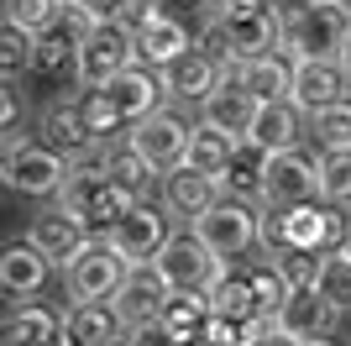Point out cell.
Returning a JSON list of instances; mask_svg holds the SVG:
<instances>
[{
	"mask_svg": "<svg viewBox=\"0 0 351 346\" xmlns=\"http://www.w3.org/2000/svg\"><path fill=\"white\" fill-rule=\"evenodd\" d=\"M69 178V158L58 147H11L5 152V184L21 189V194H37V200H53Z\"/></svg>",
	"mask_w": 351,
	"mask_h": 346,
	"instance_id": "30bf717a",
	"label": "cell"
},
{
	"mask_svg": "<svg viewBox=\"0 0 351 346\" xmlns=\"http://www.w3.org/2000/svg\"><path fill=\"white\" fill-rule=\"evenodd\" d=\"M27 236H32L37 246H43V252H47L53 262H58V268H69V262H73V252H79V246L89 242V220L58 200V205H47L43 216L32 220V231H27Z\"/></svg>",
	"mask_w": 351,
	"mask_h": 346,
	"instance_id": "ac0fdd59",
	"label": "cell"
},
{
	"mask_svg": "<svg viewBox=\"0 0 351 346\" xmlns=\"http://www.w3.org/2000/svg\"><path fill=\"white\" fill-rule=\"evenodd\" d=\"M210 310L215 315H226V320H247V315H257V294H252V284H247V273L241 278H220L215 288H210Z\"/></svg>",
	"mask_w": 351,
	"mask_h": 346,
	"instance_id": "d6a6232c",
	"label": "cell"
},
{
	"mask_svg": "<svg viewBox=\"0 0 351 346\" xmlns=\"http://www.w3.org/2000/svg\"><path fill=\"white\" fill-rule=\"evenodd\" d=\"M105 168H110V178H116L121 189H132L136 200L147 194V184H152V173H158V168H152V163H147V158L136 152L132 142H126V147H116V152H105Z\"/></svg>",
	"mask_w": 351,
	"mask_h": 346,
	"instance_id": "1f68e13d",
	"label": "cell"
},
{
	"mask_svg": "<svg viewBox=\"0 0 351 346\" xmlns=\"http://www.w3.org/2000/svg\"><path fill=\"white\" fill-rule=\"evenodd\" d=\"M320 194V163L304 158L299 147H283L267 158V178H263V200L267 205H299Z\"/></svg>",
	"mask_w": 351,
	"mask_h": 346,
	"instance_id": "5bb4252c",
	"label": "cell"
},
{
	"mask_svg": "<svg viewBox=\"0 0 351 346\" xmlns=\"http://www.w3.org/2000/svg\"><path fill=\"white\" fill-rule=\"evenodd\" d=\"M43 137H47V147H58L63 158H84V147L95 142L84 115H79V105H53L43 115Z\"/></svg>",
	"mask_w": 351,
	"mask_h": 346,
	"instance_id": "4316f807",
	"label": "cell"
},
{
	"mask_svg": "<svg viewBox=\"0 0 351 346\" xmlns=\"http://www.w3.org/2000/svg\"><path fill=\"white\" fill-rule=\"evenodd\" d=\"M336 5H346V11H351V0H336Z\"/></svg>",
	"mask_w": 351,
	"mask_h": 346,
	"instance_id": "bcb514c9",
	"label": "cell"
},
{
	"mask_svg": "<svg viewBox=\"0 0 351 346\" xmlns=\"http://www.w3.org/2000/svg\"><path fill=\"white\" fill-rule=\"evenodd\" d=\"M158 278L173 294H210V288L226 278V257H220L215 246L199 242V231H184V236H168L162 252L152 257Z\"/></svg>",
	"mask_w": 351,
	"mask_h": 346,
	"instance_id": "277c9868",
	"label": "cell"
},
{
	"mask_svg": "<svg viewBox=\"0 0 351 346\" xmlns=\"http://www.w3.org/2000/svg\"><path fill=\"white\" fill-rule=\"evenodd\" d=\"M194 231H199V242H205V246H215L220 257L231 262V257H241L252 242H263V216H257L247 200L220 194V200L210 205L205 216L194 220Z\"/></svg>",
	"mask_w": 351,
	"mask_h": 346,
	"instance_id": "52a82bcc",
	"label": "cell"
},
{
	"mask_svg": "<svg viewBox=\"0 0 351 346\" xmlns=\"http://www.w3.org/2000/svg\"><path fill=\"white\" fill-rule=\"evenodd\" d=\"M58 16V0H5V21H21L32 32H47Z\"/></svg>",
	"mask_w": 351,
	"mask_h": 346,
	"instance_id": "74e56055",
	"label": "cell"
},
{
	"mask_svg": "<svg viewBox=\"0 0 351 346\" xmlns=\"http://www.w3.org/2000/svg\"><path fill=\"white\" fill-rule=\"evenodd\" d=\"M247 284H252V294H257V310H263V315H278V304L289 299V288H293L278 262H257L247 273Z\"/></svg>",
	"mask_w": 351,
	"mask_h": 346,
	"instance_id": "d590c367",
	"label": "cell"
},
{
	"mask_svg": "<svg viewBox=\"0 0 351 346\" xmlns=\"http://www.w3.org/2000/svg\"><path fill=\"white\" fill-rule=\"evenodd\" d=\"M336 315H341V310L325 299L315 284H293L289 299L278 304V315H273V320H278V331L289 336V341H309V336H325V331H330Z\"/></svg>",
	"mask_w": 351,
	"mask_h": 346,
	"instance_id": "e0dca14e",
	"label": "cell"
},
{
	"mask_svg": "<svg viewBox=\"0 0 351 346\" xmlns=\"http://www.w3.org/2000/svg\"><path fill=\"white\" fill-rule=\"evenodd\" d=\"M5 53H0V63H5V79H16V73L37 69V47H43V32L21 27V21H5Z\"/></svg>",
	"mask_w": 351,
	"mask_h": 346,
	"instance_id": "4dcf8cb0",
	"label": "cell"
},
{
	"mask_svg": "<svg viewBox=\"0 0 351 346\" xmlns=\"http://www.w3.org/2000/svg\"><path fill=\"white\" fill-rule=\"evenodd\" d=\"M136 58L142 63H158V69H168L178 53H189V27L184 21H173L168 11H158V0H136Z\"/></svg>",
	"mask_w": 351,
	"mask_h": 346,
	"instance_id": "7c38bea8",
	"label": "cell"
},
{
	"mask_svg": "<svg viewBox=\"0 0 351 346\" xmlns=\"http://www.w3.org/2000/svg\"><path fill=\"white\" fill-rule=\"evenodd\" d=\"M341 63H346V69H351V37H346V53H341Z\"/></svg>",
	"mask_w": 351,
	"mask_h": 346,
	"instance_id": "ee69618b",
	"label": "cell"
},
{
	"mask_svg": "<svg viewBox=\"0 0 351 346\" xmlns=\"http://www.w3.org/2000/svg\"><path fill=\"white\" fill-rule=\"evenodd\" d=\"M95 21H126V16L136 11V0H79Z\"/></svg>",
	"mask_w": 351,
	"mask_h": 346,
	"instance_id": "f35d334b",
	"label": "cell"
},
{
	"mask_svg": "<svg viewBox=\"0 0 351 346\" xmlns=\"http://www.w3.org/2000/svg\"><path fill=\"white\" fill-rule=\"evenodd\" d=\"M105 236L121 246V257L132 262V268H152V257H158L162 242H168V216H162L158 205L136 200L126 216H116L105 226Z\"/></svg>",
	"mask_w": 351,
	"mask_h": 346,
	"instance_id": "ba28073f",
	"label": "cell"
},
{
	"mask_svg": "<svg viewBox=\"0 0 351 346\" xmlns=\"http://www.w3.org/2000/svg\"><path fill=\"white\" fill-rule=\"evenodd\" d=\"M168 294H173V288L162 284L158 278V268H132V273H126V284L116 288V315H121V325H126V331H152V325H158L162 320V304H168Z\"/></svg>",
	"mask_w": 351,
	"mask_h": 346,
	"instance_id": "4fadbf2b",
	"label": "cell"
},
{
	"mask_svg": "<svg viewBox=\"0 0 351 346\" xmlns=\"http://www.w3.org/2000/svg\"><path fill=\"white\" fill-rule=\"evenodd\" d=\"M105 346H142V341H132V336H110Z\"/></svg>",
	"mask_w": 351,
	"mask_h": 346,
	"instance_id": "b9f144b4",
	"label": "cell"
},
{
	"mask_svg": "<svg viewBox=\"0 0 351 346\" xmlns=\"http://www.w3.org/2000/svg\"><path fill=\"white\" fill-rule=\"evenodd\" d=\"M252 142H263L267 152L299 147V105H293V100H263L257 126H252Z\"/></svg>",
	"mask_w": 351,
	"mask_h": 346,
	"instance_id": "d4e9b609",
	"label": "cell"
},
{
	"mask_svg": "<svg viewBox=\"0 0 351 346\" xmlns=\"http://www.w3.org/2000/svg\"><path fill=\"white\" fill-rule=\"evenodd\" d=\"M346 89H351V69L341 63V58H293V89H289V100L299 105L304 115L346 100Z\"/></svg>",
	"mask_w": 351,
	"mask_h": 346,
	"instance_id": "9c48e42d",
	"label": "cell"
},
{
	"mask_svg": "<svg viewBox=\"0 0 351 346\" xmlns=\"http://www.w3.org/2000/svg\"><path fill=\"white\" fill-rule=\"evenodd\" d=\"M136 341H142V346H189V341H178L173 331H162V325H152V331H136Z\"/></svg>",
	"mask_w": 351,
	"mask_h": 346,
	"instance_id": "60d3db41",
	"label": "cell"
},
{
	"mask_svg": "<svg viewBox=\"0 0 351 346\" xmlns=\"http://www.w3.org/2000/svg\"><path fill=\"white\" fill-rule=\"evenodd\" d=\"M73 105H79V115H84V126H89V137H95V142H100V137H116V131L126 126L105 89H79V100H73Z\"/></svg>",
	"mask_w": 351,
	"mask_h": 346,
	"instance_id": "e575fe53",
	"label": "cell"
},
{
	"mask_svg": "<svg viewBox=\"0 0 351 346\" xmlns=\"http://www.w3.org/2000/svg\"><path fill=\"white\" fill-rule=\"evenodd\" d=\"M309 131L320 147H351V100H336L309 115Z\"/></svg>",
	"mask_w": 351,
	"mask_h": 346,
	"instance_id": "8d00e7d4",
	"label": "cell"
},
{
	"mask_svg": "<svg viewBox=\"0 0 351 346\" xmlns=\"http://www.w3.org/2000/svg\"><path fill=\"white\" fill-rule=\"evenodd\" d=\"M58 336H63V315L37 310V304H27L21 315L5 320V341H11V346H53Z\"/></svg>",
	"mask_w": 351,
	"mask_h": 346,
	"instance_id": "83f0119b",
	"label": "cell"
},
{
	"mask_svg": "<svg viewBox=\"0 0 351 346\" xmlns=\"http://www.w3.org/2000/svg\"><path fill=\"white\" fill-rule=\"evenodd\" d=\"M267 152L263 142H252V137H241L231 152V163H226V173H220V184H226V194H236V200H263V178H267Z\"/></svg>",
	"mask_w": 351,
	"mask_h": 346,
	"instance_id": "603a6c76",
	"label": "cell"
},
{
	"mask_svg": "<svg viewBox=\"0 0 351 346\" xmlns=\"http://www.w3.org/2000/svg\"><path fill=\"white\" fill-rule=\"evenodd\" d=\"M346 37H351V11L336 0H289L283 5L289 58H341Z\"/></svg>",
	"mask_w": 351,
	"mask_h": 346,
	"instance_id": "6da1fadb",
	"label": "cell"
},
{
	"mask_svg": "<svg viewBox=\"0 0 351 346\" xmlns=\"http://www.w3.org/2000/svg\"><path fill=\"white\" fill-rule=\"evenodd\" d=\"M126 273H132V262L121 257V246L110 236H89L63 268V284H69V299H116Z\"/></svg>",
	"mask_w": 351,
	"mask_h": 346,
	"instance_id": "8992f818",
	"label": "cell"
},
{
	"mask_svg": "<svg viewBox=\"0 0 351 346\" xmlns=\"http://www.w3.org/2000/svg\"><path fill=\"white\" fill-rule=\"evenodd\" d=\"M320 200L351 205V147H325V158H320Z\"/></svg>",
	"mask_w": 351,
	"mask_h": 346,
	"instance_id": "836d02e7",
	"label": "cell"
},
{
	"mask_svg": "<svg viewBox=\"0 0 351 346\" xmlns=\"http://www.w3.org/2000/svg\"><path fill=\"white\" fill-rule=\"evenodd\" d=\"M136 63V27L126 21H95L84 43H79V63H73V79L84 89H105L121 69Z\"/></svg>",
	"mask_w": 351,
	"mask_h": 346,
	"instance_id": "5b68a950",
	"label": "cell"
},
{
	"mask_svg": "<svg viewBox=\"0 0 351 346\" xmlns=\"http://www.w3.org/2000/svg\"><path fill=\"white\" fill-rule=\"evenodd\" d=\"M5 346H11V341H5Z\"/></svg>",
	"mask_w": 351,
	"mask_h": 346,
	"instance_id": "7dc6e473",
	"label": "cell"
},
{
	"mask_svg": "<svg viewBox=\"0 0 351 346\" xmlns=\"http://www.w3.org/2000/svg\"><path fill=\"white\" fill-rule=\"evenodd\" d=\"M105 95H110V105L121 111V121H126V126H136L142 115L158 111V100L168 95V79H162L158 63H142V58H136L132 69H121L116 79L105 84Z\"/></svg>",
	"mask_w": 351,
	"mask_h": 346,
	"instance_id": "9a60e30c",
	"label": "cell"
},
{
	"mask_svg": "<svg viewBox=\"0 0 351 346\" xmlns=\"http://www.w3.org/2000/svg\"><path fill=\"white\" fill-rule=\"evenodd\" d=\"M267 0H210V16L215 21H231V16H247V11H263Z\"/></svg>",
	"mask_w": 351,
	"mask_h": 346,
	"instance_id": "ab89813d",
	"label": "cell"
},
{
	"mask_svg": "<svg viewBox=\"0 0 351 346\" xmlns=\"http://www.w3.org/2000/svg\"><path fill=\"white\" fill-rule=\"evenodd\" d=\"M47 268H53V257L32 236L27 242H5V252H0V284H5V294H21V299L47 284Z\"/></svg>",
	"mask_w": 351,
	"mask_h": 346,
	"instance_id": "7402d4cb",
	"label": "cell"
},
{
	"mask_svg": "<svg viewBox=\"0 0 351 346\" xmlns=\"http://www.w3.org/2000/svg\"><path fill=\"white\" fill-rule=\"evenodd\" d=\"M231 79L257 95V100H289L293 89V58H278V53H263V58H247V63H236Z\"/></svg>",
	"mask_w": 351,
	"mask_h": 346,
	"instance_id": "cb8c5ba5",
	"label": "cell"
},
{
	"mask_svg": "<svg viewBox=\"0 0 351 346\" xmlns=\"http://www.w3.org/2000/svg\"><path fill=\"white\" fill-rule=\"evenodd\" d=\"M220 194H226V184H220L215 173L194 168V163H178L173 173H162V210H168V216L199 220Z\"/></svg>",
	"mask_w": 351,
	"mask_h": 346,
	"instance_id": "2e32d148",
	"label": "cell"
},
{
	"mask_svg": "<svg viewBox=\"0 0 351 346\" xmlns=\"http://www.w3.org/2000/svg\"><path fill=\"white\" fill-rule=\"evenodd\" d=\"M58 200L69 205V210H79V216L95 226V220H110L126 216L136 205L132 189H121L116 178H110V168H105V158H69V178H63Z\"/></svg>",
	"mask_w": 351,
	"mask_h": 346,
	"instance_id": "7a4b0ae2",
	"label": "cell"
},
{
	"mask_svg": "<svg viewBox=\"0 0 351 346\" xmlns=\"http://www.w3.org/2000/svg\"><path fill=\"white\" fill-rule=\"evenodd\" d=\"M63 346H69V341H63Z\"/></svg>",
	"mask_w": 351,
	"mask_h": 346,
	"instance_id": "c3c4849f",
	"label": "cell"
},
{
	"mask_svg": "<svg viewBox=\"0 0 351 346\" xmlns=\"http://www.w3.org/2000/svg\"><path fill=\"white\" fill-rule=\"evenodd\" d=\"M236 142H241V137H231V131L199 121V126H189V158H184V163H194V168H205V173L220 178L226 163H231V152H236Z\"/></svg>",
	"mask_w": 351,
	"mask_h": 346,
	"instance_id": "484cf974",
	"label": "cell"
},
{
	"mask_svg": "<svg viewBox=\"0 0 351 346\" xmlns=\"http://www.w3.org/2000/svg\"><path fill=\"white\" fill-rule=\"evenodd\" d=\"M315 288H320L336 310H351V252H346V246H325Z\"/></svg>",
	"mask_w": 351,
	"mask_h": 346,
	"instance_id": "f546056e",
	"label": "cell"
},
{
	"mask_svg": "<svg viewBox=\"0 0 351 346\" xmlns=\"http://www.w3.org/2000/svg\"><path fill=\"white\" fill-rule=\"evenodd\" d=\"M210 320V294H168L162 304V331H173L178 341H194V331Z\"/></svg>",
	"mask_w": 351,
	"mask_h": 346,
	"instance_id": "f1b7e54d",
	"label": "cell"
},
{
	"mask_svg": "<svg viewBox=\"0 0 351 346\" xmlns=\"http://www.w3.org/2000/svg\"><path fill=\"white\" fill-rule=\"evenodd\" d=\"M199 105H205V121H210V126L231 131V137H252L257 111H263V100H257V95H252L241 79H231V73H226V79H220V84L210 89Z\"/></svg>",
	"mask_w": 351,
	"mask_h": 346,
	"instance_id": "d6986e66",
	"label": "cell"
},
{
	"mask_svg": "<svg viewBox=\"0 0 351 346\" xmlns=\"http://www.w3.org/2000/svg\"><path fill=\"white\" fill-rule=\"evenodd\" d=\"M330 242H346V226L330 216V200L325 205H283V210H267L263 216V246L267 257L283 252V246H309V252H325Z\"/></svg>",
	"mask_w": 351,
	"mask_h": 346,
	"instance_id": "3957f363",
	"label": "cell"
},
{
	"mask_svg": "<svg viewBox=\"0 0 351 346\" xmlns=\"http://www.w3.org/2000/svg\"><path fill=\"white\" fill-rule=\"evenodd\" d=\"M226 63H220L210 47H189V53H178L168 69H162V79H168V95H184V100H205L210 89L226 79Z\"/></svg>",
	"mask_w": 351,
	"mask_h": 346,
	"instance_id": "ffe728a7",
	"label": "cell"
},
{
	"mask_svg": "<svg viewBox=\"0 0 351 346\" xmlns=\"http://www.w3.org/2000/svg\"><path fill=\"white\" fill-rule=\"evenodd\" d=\"M126 142L142 152L147 163L158 173H173L178 163L189 158V126L178 121V115H168V111H152V115H142L132 131H126Z\"/></svg>",
	"mask_w": 351,
	"mask_h": 346,
	"instance_id": "8fae6325",
	"label": "cell"
},
{
	"mask_svg": "<svg viewBox=\"0 0 351 346\" xmlns=\"http://www.w3.org/2000/svg\"><path fill=\"white\" fill-rule=\"evenodd\" d=\"M346 252H351V226H346Z\"/></svg>",
	"mask_w": 351,
	"mask_h": 346,
	"instance_id": "f6af8a7d",
	"label": "cell"
},
{
	"mask_svg": "<svg viewBox=\"0 0 351 346\" xmlns=\"http://www.w3.org/2000/svg\"><path fill=\"white\" fill-rule=\"evenodd\" d=\"M121 331H126V325H121L110 299H73L69 310H63V341L69 346H105Z\"/></svg>",
	"mask_w": 351,
	"mask_h": 346,
	"instance_id": "44dd1931",
	"label": "cell"
},
{
	"mask_svg": "<svg viewBox=\"0 0 351 346\" xmlns=\"http://www.w3.org/2000/svg\"><path fill=\"white\" fill-rule=\"evenodd\" d=\"M289 346H330L325 336H309V341H289Z\"/></svg>",
	"mask_w": 351,
	"mask_h": 346,
	"instance_id": "7bdbcfd3",
	"label": "cell"
}]
</instances>
